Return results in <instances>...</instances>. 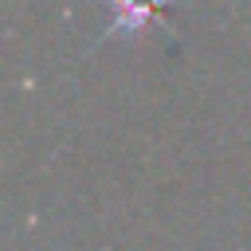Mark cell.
I'll use <instances>...</instances> for the list:
<instances>
[{
    "instance_id": "obj_1",
    "label": "cell",
    "mask_w": 251,
    "mask_h": 251,
    "mask_svg": "<svg viewBox=\"0 0 251 251\" xmlns=\"http://www.w3.org/2000/svg\"><path fill=\"white\" fill-rule=\"evenodd\" d=\"M169 0H110L114 8V20H110V31L102 39H137L165 8Z\"/></svg>"
}]
</instances>
